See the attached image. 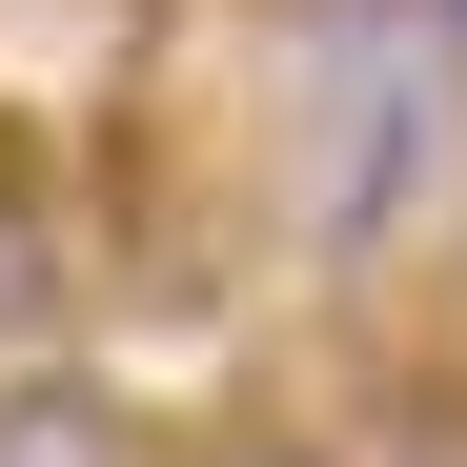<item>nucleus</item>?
Instances as JSON below:
<instances>
[{"label":"nucleus","mask_w":467,"mask_h":467,"mask_svg":"<svg viewBox=\"0 0 467 467\" xmlns=\"http://www.w3.org/2000/svg\"><path fill=\"white\" fill-rule=\"evenodd\" d=\"M427 163H447V61H346V102H326V163H305V223H326V265H366L386 223L427 203Z\"/></svg>","instance_id":"nucleus-1"},{"label":"nucleus","mask_w":467,"mask_h":467,"mask_svg":"<svg viewBox=\"0 0 467 467\" xmlns=\"http://www.w3.org/2000/svg\"><path fill=\"white\" fill-rule=\"evenodd\" d=\"M0 467H142V407L82 366H0Z\"/></svg>","instance_id":"nucleus-2"},{"label":"nucleus","mask_w":467,"mask_h":467,"mask_svg":"<svg viewBox=\"0 0 467 467\" xmlns=\"http://www.w3.org/2000/svg\"><path fill=\"white\" fill-rule=\"evenodd\" d=\"M82 305V244H61V203L0 163V366H41V326Z\"/></svg>","instance_id":"nucleus-3"},{"label":"nucleus","mask_w":467,"mask_h":467,"mask_svg":"<svg viewBox=\"0 0 467 467\" xmlns=\"http://www.w3.org/2000/svg\"><path fill=\"white\" fill-rule=\"evenodd\" d=\"M203 467H346V447H305V427H223Z\"/></svg>","instance_id":"nucleus-4"},{"label":"nucleus","mask_w":467,"mask_h":467,"mask_svg":"<svg viewBox=\"0 0 467 467\" xmlns=\"http://www.w3.org/2000/svg\"><path fill=\"white\" fill-rule=\"evenodd\" d=\"M386 21H407V61H467V0H386Z\"/></svg>","instance_id":"nucleus-5"}]
</instances>
